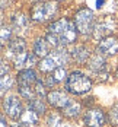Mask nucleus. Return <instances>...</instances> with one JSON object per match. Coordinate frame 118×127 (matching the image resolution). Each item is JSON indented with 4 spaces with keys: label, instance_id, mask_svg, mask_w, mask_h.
I'll use <instances>...</instances> for the list:
<instances>
[{
    "label": "nucleus",
    "instance_id": "6",
    "mask_svg": "<svg viewBox=\"0 0 118 127\" xmlns=\"http://www.w3.org/2000/svg\"><path fill=\"white\" fill-rule=\"evenodd\" d=\"M3 110L12 120H21L24 114V107L18 95H7L3 101Z\"/></svg>",
    "mask_w": 118,
    "mask_h": 127
},
{
    "label": "nucleus",
    "instance_id": "3",
    "mask_svg": "<svg viewBox=\"0 0 118 127\" xmlns=\"http://www.w3.org/2000/svg\"><path fill=\"white\" fill-rule=\"evenodd\" d=\"M67 62H69V53L61 47V48H57L55 51L50 53L47 57H44L39 62L38 66L41 69V72H52L57 67H61Z\"/></svg>",
    "mask_w": 118,
    "mask_h": 127
},
{
    "label": "nucleus",
    "instance_id": "14",
    "mask_svg": "<svg viewBox=\"0 0 118 127\" xmlns=\"http://www.w3.org/2000/svg\"><path fill=\"white\" fill-rule=\"evenodd\" d=\"M50 44L47 42V39H42L39 38L35 41V44H34V53H35V56H38V57H47L48 54H50Z\"/></svg>",
    "mask_w": 118,
    "mask_h": 127
},
{
    "label": "nucleus",
    "instance_id": "23",
    "mask_svg": "<svg viewBox=\"0 0 118 127\" xmlns=\"http://www.w3.org/2000/svg\"><path fill=\"white\" fill-rule=\"evenodd\" d=\"M10 35H12V31L9 28H0V51L6 48L7 44L10 42Z\"/></svg>",
    "mask_w": 118,
    "mask_h": 127
},
{
    "label": "nucleus",
    "instance_id": "22",
    "mask_svg": "<svg viewBox=\"0 0 118 127\" xmlns=\"http://www.w3.org/2000/svg\"><path fill=\"white\" fill-rule=\"evenodd\" d=\"M12 22H13V26L15 28H18V29H25L26 25H28V18H26L24 13H15L12 18Z\"/></svg>",
    "mask_w": 118,
    "mask_h": 127
},
{
    "label": "nucleus",
    "instance_id": "17",
    "mask_svg": "<svg viewBox=\"0 0 118 127\" xmlns=\"http://www.w3.org/2000/svg\"><path fill=\"white\" fill-rule=\"evenodd\" d=\"M66 69L61 66V67H57L55 70H52L51 75L47 77V82H48V86H51L54 83H60L66 79Z\"/></svg>",
    "mask_w": 118,
    "mask_h": 127
},
{
    "label": "nucleus",
    "instance_id": "28",
    "mask_svg": "<svg viewBox=\"0 0 118 127\" xmlns=\"http://www.w3.org/2000/svg\"><path fill=\"white\" fill-rule=\"evenodd\" d=\"M7 72H9V66H7V63H6V60L0 59V76L7 75Z\"/></svg>",
    "mask_w": 118,
    "mask_h": 127
},
{
    "label": "nucleus",
    "instance_id": "9",
    "mask_svg": "<svg viewBox=\"0 0 118 127\" xmlns=\"http://www.w3.org/2000/svg\"><path fill=\"white\" fill-rule=\"evenodd\" d=\"M83 120L88 127H102L105 124V114L99 108H91L85 113Z\"/></svg>",
    "mask_w": 118,
    "mask_h": 127
},
{
    "label": "nucleus",
    "instance_id": "12",
    "mask_svg": "<svg viewBox=\"0 0 118 127\" xmlns=\"http://www.w3.org/2000/svg\"><path fill=\"white\" fill-rule=\"evenodd\" d=\"M38 77L32 69H24L18 73V85L19 86H35Z\"/></svg>",
    "mask_w": 118,
    "mask_h": 127
},
{
    "label": "nucleus",
    "instance_id": "16",
    "mask_svg": "<svg viewBox=\"0 0 118 127\" xmlns=\"http://www.w3.org/2000/svg\"><path fill=\"white\" fill-rule=\"evenodd\" d=\"M38 118H39V114H37L34 110L28 108L26 111H24V114H22V117H21V123L26 124L28 127H32V126H37Z\"/></svg>",
    "mask_w": 118,
    "mask_h": 127
},
{
    "label": "nucleus",
    "instance_id": "24",
    "mask_svg": "<svg viewBox=\"0 0 118 127\" xmlns=\"http://www.w3.org/2000/svg\"><path fill=\"white\" fill-rule=\"evenodd\" d=\"M12 83H13V79L9 76V75L0 76V94L12 88Z\"/></svg>",
    "mask_w": 118,
    "mask_h": 127
},
{
    "label": "nucleus",
    "instance_id": "2",
    "mask_svg": "<svg viewBox=\"0 0 118 127\" xmlns=\"http://www.w3.org/2000/svg\"><path fill=\"white\" fill-rule=\"evenodd\" d=\"M91 88L92 80L80 72H73V73H70V76H67L66 89H67V92H70L73 95H83V94L89 92Z\"/></svg>",
    "mask_w": 118,
    "mask_h": 127
},
{
    "label": "nucleus",
    "instance_id": "19",
    "mask_svg": "<svg viewBox=\"0 0 118 127\" xmlns=\"http://www.w3.org/2000/svg\"><path fill=\"white\" fill-rule=\"evenodd\" d=\"M47 123L50 127H73L71 123H69L67 120L61 118L58 114H50L47 118Z\"/></svg>",
    "mask_w": 118,
    "mask_h": 127
},
{
    "label": "nucleus",
    "instance_id": "35",
    "mask_svg": "<svg viewBox=\"0 0 118 127\" xmlns=\"http://www.w3.org/2000/svg\"><path fill=\"white\" fill-rule=\"evenodd\" d=\"M0 24H1V21H0Z\"/></svg>",
    "mask_w": 118,
    "mask_h": 127
},
{
    "label": "nucleus",
    "instance_id": "30",
    "mask_svg": "<svg viewBox=\"0 0 118 127\" xmlns=\"http://www.w3.org/2000/svg\"><path fill=\"white\" fill-rule=\"evenodd\" d=\"M105 1H106V0H96V7H98V9H101V7L105 4Z\"/></svg>",
    "mask_w": 118,
    "mask_h": 127
},
{
    "label": "nucleus",
    "instance_id": "18",
    "mask_svg": "<svg viewBox=\"0 0 118 127\" xmlns=\"http://www.w3.org/2000/svg\"><path fill=\"white\" fill-rule=\"evenodd\" d=\"M71 56L77 63H86L88 59H89V50L85 45H76L73 53H71Z\"/></svg>",
    "mask_w": 118,
    "mask_h": 127
},
{
    "label": "nucleus",
    "instance_id": "7",
    "mask_svg": "<svg viewBox=\"0 0 118 127\" xmlns=\"http://www.w3.org/2000/svg\"><path fill=\"white\" fill-rule=\"evenodd\" d=\"M115 21L112 16H104L93 28V37L96 39H104L106 37H111V34L115 31Z\"/></svg>",
    "mask_w": 118,
    "mask_h": 127
},
{
    "label": "nucleus",
    "instance_id": "10",
    "mask_svg": "<svg viewBox=\"0 0 118 127\" xmlns=\"http://www.w3.org/2000/svg\"><path fill=\"white\" fill-rule=\"evenodd\" d=\"M47 99L50 102V105H52L54 108H60V110H63L64 107H67L71 102L69 95L63 91H51V92H48Z\"/></svg>",
    "mask_w": 118,
    "mask_h": 127
},
{
    "label": "nucleus",
    "instance_id": "32",
    "mask_svg": "<svg viewBox=\"0 0 118 127\" xmlns=\"http://www.w3.org/2000/svg\"><path fill=\"white\" fill-rule=\"evenodd\" d=\"M13 127H28V126H26V124H24V123H16Z\"/></svg>",
    "mask_w": 118,
    "mask_h": 127
},
{
    "label": "nucleus",
    "instance_id": "34",
    "mask_svg": "<svg viewBox=\"0 0 118 127\" xmlns=\"http://www.w3.org/2000/svg\"><path fill=\"white\" fill-rule=\"evenodd\" d=\"M117 7H118V0H117Z\"/></svg>",
    "mask_w": 118,
    "mask_h": 127
},
{
    "label": "nucleus",
    "instance_id": "11",
    "mask_svg": "<svg viewBox=\"0 0 118 127\" xmlns=\"http://www.w3.org/2000/svg\"><path fill=\"white\" fill-rule=\"evenodd\" d=\"M13 60L16 69H31L34 64H37V56L35 53H22Z\"/></svg>",
    "mask_w": 118,
    "mask_h": 127
},
{
    "label": "nucleus",
    "instance_id": "13",
    "mask_svg": "<svg viewBox=\"0 0 118 127\" xmlns=\"http://www.w3.org/2000/svg\"><path fill=\"white\" fill-rule=\"evenodd\" d=\"M25 48H26V44H25V41H24L22 38L10 39V42L7 44V56L16 59L19 54L25 53Z\"/></svg>",
    "mask_w": 118,
    "mask_h": 127
},
{
    "label": "nucleus",
    "instance_id": "1",
    "mask_svg": "<svg viewBox=\"0 0 118 127\" xmlns=\"http://www.w3.org/2000/svg\"><path fill=\"white\" fill-rule=\"evenodd\" d=\"M48 32L55 34L60 38L63 45L74 42L76 37H77V29H76L74 22H71L69 19H60V21L51 24V25L48 26Z\"/></svg>",
    "mask_w": 118,
    "mask_h": 127
},
{
    "label": "nucleus",
    "instance_id": "8",
    "mask_svg": "<svg viewBox=\"0 0 118 127\" xmlns=\"http://www.w3.org/2000/svg\"><path fill=\"white\" fill-rule=\"evenodd\" d=\"M96 53L101 56H114L118 53V38L117 37H106V38L101 39L98 47H96Z\"/></svg>",
    "mask_w": 118,
    "mask_h": 127
},
{
    "label": "nucleus",
    "instance_id": "29",
    "mask_svg": "<svg viewBox=\"0 0 118 127\" xmlns=\"http://www.w3.org/2000/svg\"><path fill=\"white\" fill-rule=\"evenodd\" d=\"M10 1H12V0H0V9L7 7V6L10 4Z\"/></svg>",
    "mask_w": 118,
    "mask_h": 127
},
{
    "label": "nucleus",
    "instance_id": "26",
    "mask_svg": "<svg viewBox=\"0 0 118 127\" xmlns=\"http://www.w3.org/2000/svg\"><path fill=\"white\" fill-rule=\"evenodd\" d=\"M109 121H111L112 124L118 126V104L117 105H114L112 110L109 111Z\"/></svg>",
    "mask_w": 118,
    "mask_h": 127
},
{
    "label": "nucleus",
    "instance_id": "15",
    "mask_svg": "<svg viewBox=\"0 0 118 127\" xmlns=\"http://www.w3.org/2000/svg\"><path fill=\"white\" fill-rule=\"evenodd\" d=\"M88 66H89V69L93 70V72H102V70H105V59H104V56H101V54L96 53L95 56H92L91 59H89Z\"/></svg>",
    "mask_w": 118,
    "mask_h": 127
},
{
    "label": "nucleus",
    "instance_id": "33",
    "mask_svg": "<svg viewBox=\"0 0 118 127\" xmlns=\"http://www.w3.org/2000/svg\"><path fill=\"white\" fill-rule=\"evenodd\" d=\"M117 77H118V69H117Z\"/></svg>",
    "mask_w": 118,
    "mask_h": 127
},
{
    "label": "nucleus",
    "instance_id": "20",
    "mask_svg": "<svg viewBox=\"0 0 118 127\" xmlns=\"http://www.w3.org/2000/svg\"><path fill=\"white\" fill-rule=\"evenodd\" d=\"M80 110H82L80 104L71 101L67 107L63 108V114H64L66 117H69V118H74V117H77V115L80 114Z\"/></svg>",
    "mask_w": 118,
    "mask_h": 127
},
{
    "label": "nucleus",
    "instance_id": "21",
    "mask_svg": "<svg viewBox=\"0 0 118 127\" xmlns=\"http://www.w3.org/2000/svg\"><path fill=\"white\" fill-rule=\"evenodd\" d=\"M29 108L31 110H34L37 114H45V111H47V107H45V104L42 101V98H38V96H35V98H32L31 101H29Z\"/></svg>",
    "mask_w": 118,
    "mask_h": 127
},
{
    "label": "nucleus",
    "instance_id": "5",
    "mask_svg": "<svg viewBox=\"0 0 118 127\" xmlns=\"http://www.w3.org/2000/svg\"><path fill=\"white\" fill-rule=\"evenodd\" d=\"M57 12V6L52 1H39L35 3L31 9V18L35 22H45L51 19Z\"/></svg>",
    "mask_w": 118,
    "mask_h": 127
},
{
    "label": "nucleus",
    "instance_id": "4",
    "mask_svg": "<svg viewBox=\"0 0 118 127\" xmlns=\"http://www.w3.org/2000/svg\"><path fill=\"white\" fill-rule=\"evenodd\" d=\"M74 25H76L77 32L83 34V35H88V34L93 32V28H95V15H93V12L88 7H82L74 15Z\"/></svg>",
    "mask_w": 118,
    "mask_h": 127
},
{
    "label": "nucleus",
    "instance_id": "31",
    "mask_svg": "<svg viewBox=\"0 0 118 127\" xmlns=\"http://www.w3.org/2000/svg\"><path fill=\"white\" fill-rule=\"evenodd\" d=\"M0 127H7V124H6V120L3 118V115H0Z\"/></svg>",
    "mask_w": 118,
    "mask_h": 127
},
{
    "label": "nucleus",
    "instance_id": "25",
    "mask_svg": "<svg viewBox=\"0 0 118 127\" xmlns=\"http://www.w3.org/2000/svg\"><path fill=\"white\" fill-rule=\"evenodd\" d=\"M45 39H47V42L51 45L52 48H61V47H63V44H61L60 38H58L55 34H51V32H48V34H47V37H45Z\"/></svg>",
    "mask_w": 118,
    "mask_h": 127
},
{
    "label": "nucleus",
    "instance_id": "27",
    "mask_svg": "<svg viewBox=\"0 0 118 127\" xmlns=\"http://www.w3.org/2000/svg\"><path fill=\"white\" fill-rule=\"evenodd\" d=\"M35 94H37V96L38 98H44L45 96V89H44V85L41 83V80H38L37 83H35Z\"/></svg>",
    "mask_w": 118,
    "mask_h": 127
}]
</instances>
